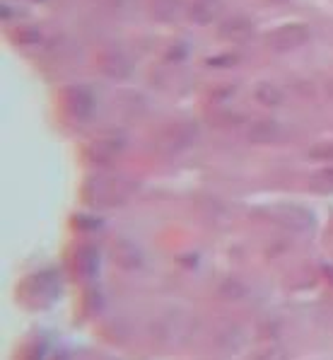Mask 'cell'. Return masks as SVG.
I'll use <instances>...</instances> for the list:
<instances>
[{
    "mask_svg": "<svg viewBox=\"0 0 333 360\" xmlns=\"http://www.w3.org/2000/svg\"><path fill=\"white\" fill-rule=\"evenodd\" d=\"M136 191V184L131 179L121 174H114V172H99V174H92L90 179L85 181V193L87 203L97 208H111V206H121L133 196Z\"/></svg>",
    "mask_w": 333,
    "mask_h": 360,
    "instance_id": "6da1fadb",
    "label": "cell"
},
{
    "mask_svg": "<svg viewBox=\"0 0 333 360\" xmlns=\"http://www.w3.org/2000/svg\"><path fill=\"white\" fill-rule=\"evenodd\" d=\"M309 41V27L302 22H290V25L278 27L268 34V46L273 51H295Z\"/></svg>",
    "mask_w": 333,
    "mask_h": 360,
    "instance_id": "7a4b0ae2",
    "label": "cell"
},
{
    "mask_svg": "<svg viewBox=\"0 0 333 360\" xmlns=\"http://www.w3.org/2000/svg\"><path fill=\"white\" fill-rule=\"evenodd\" d=\"M196 138V126L191 121H174L171 126H166L159 136V148L164 153H176L184 150V148L191 146V141Z\"/></svg>",
    "mask_w": 333,
    "mask_h": 360,
    "instance_id": "3957f363",
    "label": "cell"
},
{
    "mask_svg": "<svg viewBox=\"0 0 333 360\" xmlns=\"http://www.w3.org/2000/svg\"><path fill=\"white\" fill-rule=\"evenodd\" d=\"M65 109L73 119H87L94 112V97L85 87H70L65 92Z\"/></svg>",
    "mask_w": 333,
    "mask_h": 360,
    "instance_id": "277c9868",
    "label": "cell"
},
{
    "mask_svg": "<svg viewBox=\"0 0 333 360\" xmlns=\"http://www.w3.org/2000/svg\"><path fill=\"white\" fill-rule=\"evenodd\" d=\"M218 34L222 39H227V41H232V44H244V41L252 39L254 27L247 18H240V15H237V18H227L225 22H222Z\"/></svg>",
    "mask_w": 333,
    "mask_h": 360,
    "instance_id": "5b68a950",
    "label": "cell"
},
{
    "mask_svg": "<svg viewBox=\"0 0 333 360\" xmlns=\"http://www.w3.org/2000/svg\"><path fill=\"white\" fill-rule=\"evenodd\" d=\"M278 136H280V126L273 119H259L254 124H249L247 129V138L252 143H259V146H268Z\"/></svg>",
    "mask_w": 333,
    "mask_h": 360,
    "instance_id": "8992f818",
    "label": "cell"
},
{
    "mask_svg": "<svg viewBox=\"0 0 333 360\" xmlns=\"http://www.w3.org/2000/svg\"><path fill=\"white\" fill-rule=\"evenodd\" d=\"M30 297L32 300H41L44 304L46 302H51L53 300V295L58 292V283H56V276L53 274H39L34 276V278L30 281Z\"/></svg>",
    "mask_w": 333,
    "mask_h": 360,
    "instance_id": "52a82bcc",
    "label": "cell"
},
{
    "mask_svg": "<svg viewBox=\"0 0 333 360\" xmlns=\"http://www.w3.org/2000/svg\"><path fill=\"white\" fill-rule=\"evenodd\" d=\"M222 10V0H191V8L188 15L196 25H210V22L218 20Z\"/></svg>",
    "mask_w": 333,
    "mask_h": 360,
    "instance_id": "ba28073f",
    "label": "cell"
},
{
    "mask_svg": "<svg viewBox=\"0 0 333 360\" xmlns=\"http://www.w3.org/2000/svg\"><path fill=\"white\" fill-rule=\"evenodd\" d=\"M99 68H102V73L104 75H109V77H126V75H131V60L124 56V53H119V51H109V53H104L102 60H99Z\"/></svg>",
    "mask_w": 333,
    "mask_h": 360,
    "instance_id": "9c48e42d",
    "label": "cell"
},
{
    "mask_svg": "<svg viewBox=\"0 0 333 360\" xmlns=\"http://www.w3.org/2000/svg\"><path fill=\"white\" fill-rule=\"evenodd\" d=\"M184 13V0H152V15L159 22H174Z\"/></svg>",
    "mask_w": 333,
    "mask_h": 360,
    "instance_id": "30bf717a",
    "label": "cell"
},
{
    "mask_svg": "<svg viewBox=\"0 0 333 360\" xmlns=\"http://www.w3.org/2000/svg\"><path fill=\"white\" fill-rule=\"evenodd\" d=\"M278 218H280L282 225H290L295 230H302V228H309L312 225V215L302 208H295V206H285L278 210Z\"/></svg>",
    "mask_w": 333,
    "mask_h": 360,
    "instance_id": "8fae6325",
    "label": "cell"
},
{
    "mask_svg": "<svg viewBox=\"0 0 333 360\" xmlns=\"http://www.w3.org/2000/svg\"><path fill=\"white\" fill-rule=\"evenodd\" d=\"M254 97H256L261 104H266V107H280L282 99H285L282 90L275 87L273 82H261L256 87V92H254Z\"/></svg>",
    "mask_w": 333,
    "mask_h": 360,
    "instance_id": "7c38bea8",
    "label": "cell"
},
{
    "mask_svg": "<svg viewBox=\"0 0 333 360\" xmlns=\"http://www.w3.org/2000/svg\"><path fill=\"white\" fill-rule=\"evenodd\" d=\"M119 150H121V148H119V143H116V141H99V143H94V146L90 148V158L94 160V162L104 165V162H111V160H114V155Z\"/></svg>",
    "mask_w": 333,
    "mask_h": 360,
    "instance_id": "4fadbf2b",
    "label": "cell"
},
{
    "mask_svg": "<svg viewBox=\"0 0 333 360\" xmlns=\"http://www.w3.org/2000/svg\"><path fill=\"white\" fill-rule=\"evenodd\" d=\"M312 191H319V193H329L333 191V165L331 167H324L319 169L316 174H312Z\"/></svg>",
    "mask_w": 333,
    "mask_h": 360,
    "instance_id": "5bb4252c",
    "label": "cell"
},
{
    "mask_svg": "<svg viewBox=\"0 0 333 360\" xmlns=\"http://www.w3.org/2000/svg\"><path fill=\"white\" fill-rule=\"evenodd\" d=\"M232 63H237V56H215V58H208L210 68H230Z\"/></svg>",
    "mask_w": 333,
    "mask_h": 360,
    "instance_id": "9a60e30c",
    "label": "cell"
},
{
    "mask_svg": "<svg viewBox=\"0 0 333 360\" xmlns=\"http://www.w3.org/2000/svg\"><path fill=\"white\" fill-rule=\"evenodd\" d=\"M268 3H275V5H282V3H287V0H268Z\"/></svg>",
    "mask_w": 333,
    "mask_h": 360,
    "instance_id": "2e32d148",
    "label": "cell"
}]
</instances>
